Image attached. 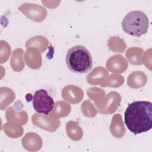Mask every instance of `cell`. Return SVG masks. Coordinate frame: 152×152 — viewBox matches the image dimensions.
Listing matches in <instances>:
<instances>
[{
  "mask_svg": "<svg viewBox=\"0 0 152 152\" xmlns=\"http://www.w3.org/2000/svg\"><path fill=\"white\" fill-rule=\"evenodd\" d=\"M124 121L134 134L147 132L152 127V103L149 101H135L129 103L124 113Z\"/></svg>",
  "mask_w": 152,
  "mask_h": 152,
  "instance_id": "cell-1",
  "label": "cell"
},
{
  "mask_svg": "<svg viewBox=\"0 0 152 152\" xmlns=\"http://www.w3.org/2000/svg\"><path fill=\"white\" fill-rule=\"evenodd\" d=\"M65 59L68 68L75 73H86L93 66V59L90 52L81 45L70 48L66 53Z\"/></svg>",
  "mask_w": 152,
  "mask_h": 152,
  "instance_id": "cell-2",
  "label": "cell"
},
{
  "mask_svg": "<svg viewBox=\"0 0 152 152\" xmlns=\"http://www.w3.org/2000/svg\"><path fill=\"white\" fill-rule=\"evenodd\" d=\"M149 20L145 14L141 11H132L128 12L122 21V28L127 34L140 37L147 33Z\"/></svg>",
  "mask_w": 152,
  "mask_h": 152,
  "instance_id": "cell-3",
  "label": "cell"
},
{
  "mask_svg": "<svg viewBox=\"0 0 152 152\" xmlns=\"http://www.w3.org/2000/svg\"><path fill=\"white\" fill-rule=\"evenodd\" d=\"M55 106L53 99L45 89L37 90L33 99V106L34 110L39 113L49 115Z\"/></svg>",
  "mask_w": 152,
  "mask_h": 152,
  "instance_id": "cell-4",
  "label": "cell"
},
{
  "mask_svg": "<svg viewBox=\"0 0 152 152\" xmlns=\"http://www.w3.org/2000/svg\"><path fill=\"white\" fill-rule=\"evenodd\" d=\"M31 120L35 125L41 128V129L48 130L50 132L55 131L59 126L56 124H52V122H55L58 119L37 113L33 115Z\"/></svg>",
  "mask_w": 152,
  "mask_h": 152,
  "instance_id": "cell-5",
  "label": "cell"
},
{
  "mask_svg": "<svg viewBox=\"0 0 152 152\" xmlns=\"http://www.w3.org/2000/svg\"><path fill=\"white\" fill-rule=\"evenodd\" d=\"M127 66L126 61L120 55L112 56L107 60L106 64L107 68L112 72L122 73L126 69Z\"/></svg>",
  "mask_w": 152,
  "mask_h": 152,
  "instance_id": "cell-6",
  "label": "cell"
},
{
  "mask_svg": "<svg viewBox=\"0 0 152 152\" xmlns=\"http://www.w3.org/2000/svg\"><path fill=\"white\" fill-rule=\"evenodd\" d=\"M128 80H134L135 81H134L132 82H131L128 83V84L130 87L132 88H140L141 87H143L145 83H142L140 81L147 82V78L146 75L144 73L140 72V71H135L132 73H131L129 77L128 78Z\"/></svg>",
  "mask_w": 152,
  "mask_h": 152,
  "instance_id": "cell-7",
  "label": "cell"
}]
</instances>
